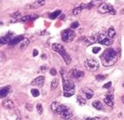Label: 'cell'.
<instances>
[{
  "instance_id": "obj_28",
  "label": "cell",
  "mask_w": 124,
  "mask_h": 120,
  "mask_svg": "<svg viewBox=\"0 0 124 120\" xmlns=\"http://www.w3.org/2000/svg\"><path fill=\"white\" fill-rule=\"evenodd\" d=\"M31 93L32 94V96L33 97H38L39 96V94H40V92H39V91L36 89H32L31 91Z\"/></svg>"
},
{
  "instance_id": "obj_21",
  "label": "cell",
  "mask_w": 124,
  "mask_h": 120,
  "mask_svg": "<svg viewBox=\"0 0 124 120\" xmlns=\"http://www.w3.org/2000/svg\"><path fill=\"white\" fill-rule=\"evenodd\" d=\"M116 35V30L114 27H109L108 30V37L109 39H113L114 36Z\"/></svg>"
},
{
  "instance_id": "obj_20",
  "label": "cell",
  "mask_w": 124,
  "mask_h": 120,
  "mask_svg": "<svg viewBox=\"0 0 124 120\" xmlns=\"http://www.w3.org/2000/svg\"><path fill=\"white\" fill-rule=\"evenodd\" d=\"M93 108H95V109L98 110V111H103L104 110V105H102V103L100 101H98V100H96V101L93 102Z\"/></svg>"
},
{
  "instance_id": "obj_5",
  "label": "cell",
  "mask_w": 124,
  "mask_h": 120,
  "mask_svg": "<svg viewBox=\"0 0 124 120\" xmlns=\"http://www.w3.org/2000/svg\"><path fill=\"white\" fill-rule=\"evenodd\" d=\"M98 12L101 14H106V13H110L112 15L116 14V10L114 9L113 6L108 3H102L98 7Z\"/></svg>"
},
{
  "instance_id": "obj_30",
  "label": "cell",
  "mask_w": 124,
  "mask_h": 120,
  "mask_svg": "<svg viewBox=\"0 0 124 120\" xmlns=\"http://www.w3.org/2000/svg\"><path fill=\"white\" fill-rule=\"evenodd\" d=\"M78 27H79V22H78V21L73 22L72 24L70 25V28H71V29H76V28H78Z\"/></svg>"
},
{
  "instance_id": "obj_4",
  "label": "cell",
  "mask_w": 124,
  "mask_h": 120,
  "mask_svg": "<svg viewBox=\"0 0 124 120\" xmlns=\"http://www.w3.org/2000/svg\"><path fill=\"white\" fill-rule=\"evenodd\" d=\"M84 66L89 71H95L99 68V63L95 58H87L84 61Z\"/></svg>"
},
{
  "instance_id": "obj_39",
  "label": "cell",
  "mask_w": 124,
  "mask_h": 120,
  "mask_svg": "<svg viewBox=\"0 0 124 120\" xmlns=\"http://www.w3.org/2000/svg\"><path fill=\"white\" fill-rule=\"evenodd\" d=\"M40 69H41V70H43V71H44V70H46V66H42L41 68H40Z\"/></svg>"
},
{
  "instance_id": "obj_18",
  "label": "cell",
  "mask_w": 124,
  "mask_h": 120,
  "mask_svg": "<svg viewBox=\"0 0 124 120\" xmlns=\"http://www.w3.org/2000/svg\"><path fill=\"white\" fill-rule=\"evenodd\" d=\"M82 92H83L84 95H85V97H86V99H91L92 97L93 96V90H90V89H87V88H83L82 90Z\"/></svg>"
},
{
  "instance_id": "obj_37",
  "label": "cell",
  "mask_w": 124,
  "mask_h": 120,
  "mask_svg": "<svg viewBox=\"0 0 124 120\" xmlns=\"http://www.w3.org/2000/svg\"><path fill=\"white\" fill-rule=\"evenodd\" d=\"M37 55H38V51H37L36 49H34L33 50V56H36Z\"/></svg>"
},
{
  "instance_id": "obj_35",
  "label": "cell",
  "mask_w": 124,
  "mask_h": 120,
  "mask_svg": "<svg viewBox=\"0 0 124 120\" xmlns=\"http://www.w3.org/2000/svg\"><path fill=\"white\" fill-rule=\"evenodd\" d=\"M45 1H46V0H38V1H37V4L39 6H43L45 4Z\"/></svg>"
},
{
  "instance_id": "obj_25",
  "label": "cell",
  "mask_w": 124,
  "mask_h": 120,
  "mask_svg": "<svg viewBox=\"0 0 124 120\" xmlns=\"http://www.w3.org/2000/svg\"><path fill=\"white\" fill-rule=\"evenodd\" d=\"M82 10H83V8L81 7V6H79V7H74L72 10V13L73 15L77 16L78 14H80L81 12H82Z\"/></svg>"
},
{
  "instance_id": "obj_42",
  "label": "cell",
  "mask_w": 124,
  "mask_h": 120,
  "mask_svg": "<svg viewBox=\"0 0 124 120\" xmlns=\"http://www.w3.org/2000/svg\"><path fill=\"white\" fill-rule=\"evenodd\" d=\"M121 102L124 104V96H122V97H121Z\"/></svg>"
},
{
  "instance_id": "obj_24",
  "label": "cell",
  "mask_w": 124,
  "mask_h": 120,
  "mask_svg": "<svg viewBox=\"0 0 124 120\" xmlns=\"http://www.w3.org/2000/svg\"><path fill=\"white\" fill-rule=\"evenodd\" d=\"M93 7V4L92 2H90V3H83V4H81V7L82 8H85V9H91L92 7Z\"/></svg>"
},
{
  "instance_id": "obj_40",
  "label": "cell",
  "mask_w": 124,
  "mask_h": 120,
  "mask_svg": "<svg viewBox=\"0 0 124 120\" xmlns=\"http://www.w3.org/2000/svg\"><path fill=\"white\" fill-rule=\"evenodd\" d=\"M120 14H124V7L123 8H121V10H120Z\"/></svg>"
},
{
  "instance_id": "obj_11",
  "label": "cell",
  "mask_w": 124,
  "mask_h": 120,
  "mask_svg": "<svg viewBox=\"0 0 124 120\" xmlns=\"http://www.w3.org/2000/svg\"><path fill=\"white\" fill-rule=\"evenodd\" d=\"M12 33L8 32V34H6L5 36L1 37L0 38V44H7V43H9L11 40H12Z\"/></svg>"
},
{
  "instance_id": "obj_26",
  "label": "cell",
  "mask_w": 124,
  "mask_h": 120,
  "mask_svg": "<svg viewBox=\"0 0 124 120\" xmlns=\"http://www.w3.org/2000/svg\"><path fill=\"white\" fill-rule=\"evenodd\" d=\"M57 85H58V79L57 78H54L53 80L51 81V90H55L56 88L57 87Z\"/></svg>"
},
{
  "instance_id": "obj_29",
  "label": "cell",
  "mask_w": 124,
  "mask_h": 120,
  "mask_svg": "<svg viewBox=\"0 0 124 120\" xmlns=\"http://www.w3.org/2000/svg\"><path fill=\"white\" fill-rule=\"evenodd\" d=\"M29 44V40L27 39V38H24L23 39V42L21 43V48H23V47H26L27 45Z\"/></svg>"
},
{
  "instance_id": "obj_1",
  "label": "cell",
  "mask_w": 124,
  "mask_h": 120,
  "mask_svg": "<svg viewBox=\"0 0 124 120\" xmlns=\"http://www.w3.org/2000/svg\"><path fill=\"white\" fill-rule=\"evenodd\" d=\"M100 58L104 67H111L118 61V55L113 48H108L104 51Z\"/></svg>"
},
{
  "instance_id": "obj_6",
  "label": "cell",
  "mask_w": 124,
  "mask_h": 120,
  "mask_svg": "<svg viewBox=\"0 0 124 120\" xmlns=\"http://www.w3.org/2000/svg\"><path fill=\"white\" fill-rule=\"evenodd\" d=\"M61 38L65 42H72L73 40H74V38H75V32H74L71 29H70H70H67V30L62 31Z\"/></svg>"
},
{
  "instance_id": "obj_10",
  "label": "cell",
  "mask_w": 124,
  "mask_h": 120,
  "mask_svg": "<svg viewBox=\"0 0 124 120\" xmlns=\"http://www.w3.org/2000/svg\"><path fill=\"white\" fill-rule=\"evenodd\" d=\"M113 100H114V96L110 93L106 94V96H105V98H104L105 104L108 105V106H109V107H112L114 105Z\"/></svg>"
},
{
  "instance_id": "obj_2",
  "label": "cell",
  "mask_w": 124,
  "mask_h": 120,
  "mask_svg": "<svg viewBox=\"0 0 124 120\" xmlns=\"http://www.w3.org/2000/svg\"><path fill=\"white\" fill-rule=\"evenodd\" d=\"M52 49H53L54 51H56L57 53H58V54L61 56L67 65H70V64L71 63V57L70 56V55H69L67 53V51L65 50V48H64L63 45L59 44V43H53V44H52Z\"/></svg>"
},
{
  "instance_id": "obj_7",
  "label": "cell",
  "mask_w": 124,
  "mask_h": 120,
  "mask_svg": "<svg viewBox=\"0 0 124 120\" xmlns=\"http://www.w3.org/2000/svg\"><path fill=\"white\" fill-rule=\"evenodd\" d=\"M105 37H106V35L104 33H97V34L92 35V36L88 37L85 39V44L90 45V44H93L94 42H99L101 40H103Z\"/></svg>"
},
{
  "instance_id": "obj_38",
  "label": "cell",
  "mask_w": 124,
  "mask_h": 120,
  "mask_svg": "<svg viewBox=\"0 0 124 120\" xmlns=\"http://www.w3.org/2000/svg\"><path fill=\"white\" fill-rule=\"evenodd\" d=\"M26 107H27V109L29 110V111H31V110H32V107H31L30 105H27V106H26Z\"/></svg>"
},
{
  "instance_id": "obj_34",
  "label": "cell",
  "mask_w": 124,
  "mask_h": 120,
  "mask_svg": "<svg viewBox=\"0 0 124 120\" xmlns=\"http://www.w3.org/2000/svg\"><path fill=\"white\" fill-rule=\"evenodd\" d=\"M50 74H51L52 76H55V75L57 74V70H56L55 68H51V69H50Z\"/></svg>"
},
{
  "instance_id": "obj_17",
  "label": "cell",
  "mask_w": 124,
  "mask_h": 120,
  "mask_svg": "<svg viewBox=\"0 0 124 120\" xmlns=\"http://www.w3.org/2000/svg\"><path fill=\"white\" fill-rule=\"evenodd\" d=\"M45 82V77L44 76H39V77H37L36 78H34L33 80H32V85H36V86H43V84Z\"/></svg>"
},
{
  "instance_id": "obj_31",
  "label": "cell",
  "mask_w": 124,
  "mask_h": 120,
  "mask_svg": "<svg viewBox=\"0 0 124 120\" xmlns=\"http://www.w3.org/2000/svg\"><path fill=\"white\" fill-rule=\"evenodd\" d=\"M95 78H96L97 80H103V79L106 78V76H105V75H97V76L95 77Z\"/></svg>"
},
{
  "instance_id": "obj_15",
  "label": "cell",
  "mask_w": 124,
  "mask_h": 120,
  "mask_svg": "<svg viewBox=\"0 0 124 120\" xmlns=\"http://www.w3.org/2000/svg\"><path fill=\"white\" fill-rule=\"evenodd\" d=\"M2 105H3V106H4L5 108H7V109H12V108H14V103H13V101H11L10 99L3 100Z\"/></svg>"
},
{
  "instance_id": "obj_27",
  "label": "cell",
  "mask_w": 124,
  "mask_h": 120,
  "mask_svg": "<svg viewBox=\"0 0 124 120\" xmlns=\"http://www.w3.org/2000/svg\"><path fill=\"white\" fill-rule=\"evenodd\" d=\"M36 109H37V112H38L39 115H42V114H43L44 108H43V106H42L41 104H38V105H36Z\"/></svg>"
},
{
  "instance_id": "obj_8",
  "label": "cell",
  "mask_w": 124,
  "mask_h": 120,
  "mask_svg": "<svg viewBox=\"0 0 124 120\" xmlns=\"http://www.w3.org/2000/svg\"><path fill=\"white\" fill-rule=\"evenodd\" d=\"M67 108H68L67 106H65V105H60V104L57 103V102H53L51 104V109L55 114L60 115L62 112H63L64 110H66Z\"/></svg>"
},
{
  "instance_id": "obj_32",
  "label": "cell",
  "mask_w": 124,
  "mask_h": 120,
  "mask_svg": "<svg viewBox=\"0 0 124 120\" xmlns=\"http://www.w3.org/2000/svg\"><path fill=\"white\" fill-rule=\"evenodd\" d=\"M101 51V48L100 47H93V54H97Z\"/></svg>"
},
{
  "instance_id": "obj_3",
  "label": "cell",
  "mask_w": 124,
  "mask_h": 120,
  "mask_svg": "<svg viewBox=\"0 0 124 120\" xmlns=\"http://www.w3.org/2000/svg\"><path fill=\"white\" fill-rule=\"evenodd\" d=\"M75 93V84L70 79H65L63 82V95L64 97H71Z\"/></svg>"
},
{
  "instance_id": "obj_9",
  "label": "cell",
  "mask_w": 124,
  "mask_h": 120,
  "mask_svg": "<svg viewBox=\"0 0 124 120\" xmlns=\"http://www.w3.org/2000/svg\"><path fill=\"white\" fill-rule=\"evenodd\" d=\"M10 92H11V88L8 87V86L0 88V99H3V98L7 97Z\"/></svg>"
},
{
  "instance_id": "obj_14",
  "label": "cell",
  "mask_w": 124,
  "mask_h": 120,
  "mask_svg": "<svg viewBox=\"0 0 124 120\" xmlns=\"http://www.w3.org/2000/svg\"><path fill=\"white\" fill-rule=\"evenodd\" d=\"M72 115H73V113L69 109V108H67L66 110H64L61 114H60V116L65 120H68V119H70V118H71Z\"/></svg>"
},
{
  "instance_id": "obj_23",
  "label": "cell",
  "mask_w": 124,
  "mask_h": 120,
  "mask_svg": "<svg viewBox=\"0 0 124 120\" xmlns=\"http://www.w3.org/2000/svg\"><path fill=\"white\" fill-rule=\"evenodd\" d=\"M61 15V11L60 10H56L54 11L53 13H51L50 15H49V18L51 19V20H55V19H57L58 16Z\"/></svg>"
},
{
  "instance_id": "obj_22",
  "label": "cell",
  "mask_w": 124,
  "mask_h": 120,
  "mask_svg": "<svg viewBox=\"0 0 124 120\" xmlns=\"http://www.w3.org/2000/svg\"><path fill=\"white\" fill-rule=\"evenodd\" d=\"M77 102L79 103L80 105H86V99H85L84 97H83V96H81V95H78L77 96Z\"/></svg>"
},
{
  "instance_id": "obj_12",
  "label": "cell",
  "mask_w": 124,
  "mask_h": 120,
  "mask_svg": "<svg viewBox=\"0 0 124 120\" xmlns=\"http://www.w3.org/2000/svg\"><path fill=\"white\" fill-rule=\"evenodd\" d=\"M70 76L74 78H83L84 76V72L81 71V70H78V69H72V70H70Z\"/></svg>"
},
{
  "instance_id": "obj_33",
  "label": "cell",
  "mask_w": 124,
  "mask_h": 120,
  "mask_svg": "<svg viewBox=\"0 0 124 120\" xmlns=\"http://www.w3.org/2000/svg\"><path fill=\"white\" fill-rule=\"evenodd\" d=\"M111 85H112V83H111V81H108V83L104 84L103 88H105V89H108V88H110V87H111Z\"/></svg>"
},
{
  "instance_id": "obj_16",
  "label": "cell",
  "mask_w": 124,
  "mask_h": 120,
  "mask_svg": "<svg viewBox=\"0 0 124 120\" xmlns=\"http://www.w3.org/2000/svg\"><path fill=\"white\" fill-rule=\"evenodd\" d=\"M37 18H38V15H37V14H33V15H26V16H23L20 21H22V22H27V21H34V20H36Z\"/></svg>"
},
{
  "instance_id": "obj_13",
  "label": "cell",
  "mask_w": 124,
  "mask_h": 120,
  "mask_svg": "<svg viewBox=\"0 0 124 120\" xmlns=\"http://www.w3.org/2000/svg\"><path fill=\"white\" fill-rule=\"evenodd\" d=\"M23 39H24V37L22 36V35H19V36H15L12 38V40H11L10 42H9V45L10 46H14V45H17L18 43H20L21 41H23Z\"/></svg>"
},
{
  "instance_id": "obj_36",
  "label": "cell",
  "mask_w": 124,
  "mask_h": 120,
  "mask_svg": "<svg viewBox=\"0 0 124 120\" xmlns=\"http://www.w3.org/2000/svg\"><path fill=\"white\" fill-rule=\"evenodd\" d=\"M83 120H99L98 117H86V118H84Z\"/></svg>"
},
{
  "instance_id": "obj_41",
  "label": "cell",
  "mask_w": 124,
  "mask_h": 120,
  "mask_svg": "<svg viewBox=\"0 0 124 120\" xmlns=\"http://www.w3.org/2000/svg\"><path fill=\"white\" fill-rule=\"evenodd\" d=\"M16 120H22V118H21V116H18V117H17V119Z\"/></svg>"
},
{
  "instance_id": "obj_19",
  "label": "cell",
  "mask_w": 124,
  "mask_h": 120,
  "mask_svg": "<svg viewBox=\"0 0 124 120\" xmlns=\"http://www.w3.org/2000/svg\"><path fill=\"white\" fill-rule=\"evenodd\" d=\"M112 42H113V40L112 39H109L108 37L107 38V37H105L103 40H101L99 43L100 44H102V45H106V46H109V45H111L112 44Z\"/></svg>"
}]
</instances>
